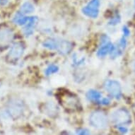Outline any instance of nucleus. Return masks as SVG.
I'll return each mask as SVG.
<instances>
[{
	"label": "nucleus",
	"instance_id": "obj_1",
	"mask_svg": "<svg viewBox=\"0 0 135 135\" xmlns=\"http://www.w3.org/2000/svg\"><path fill=\"white\" fill-rule=\"evenodd\" d=\"M89 122L92 127L98 129H103L108 127V120L106 115L102 111H94L89 117Z\"/></svg>",
	"mask_w": 135,
	"mask_h": 135
},
{
	"label": "nucleus",
	"instance_id": "obj_2",
	"mask_svg": "<svg viewBox=\"0 0 135 135\" xmlns=\"http://www.w3.org/2000/svg\"><path fill=\"white\" fill-rule=\"evenodd\" d=\"M111 120L113 123L118 125L128 123L130 121V115L126 109L120 108L112 113Z\"/></svg>",
	"mask_w": 135,
	"mask_h": 135
},
{
	"label": "nucleus",
	"instance_id": "obj_3",
	"mask_svg": "<svg viewBox=\"0 0 135 135\" xmlns=\"http://www.w3.org/2000/svg\"><path fill=\"white\" fill-rule=\"evenodd\" d=\"M100 5V0H91L86 7L82 8V13L89 18H96L99 14Z\"/></svg>",
	"mask_w": 135,
	"mask_h": 135
},
{
	"label": "nucleus",
	"instance_id": "obj_4",
	"mask_svg": "<svg viewBox=\"0 0 135 135\" xmlns=\"http://www.w3.org/2000/svg\"><path fill=\"white\" fill-rule=\"evenodd\" d=\"M104 88L112 96L120 99L122 95L120 83L115 80H108L104 84Z\"/></svg>",
	"mask_w": 135,
	"mask_h": 135
},
{
	"label": "nucleus",
	"instance_id": "obj_5",
	"mask_svg": "<svg viewBox=\"0 0 135 135\" xmlns=\"http://www.w3.org/2000/svg\"><path fill=\"white\" fill-rule=\"evenodd\" d=\"M13 38V33L9 28H2L0 29V45L9 44Z\"/></svg>",
	"mask_w": 135,
	"mask_h": 135
},
{
	"label": "nucleus",
	"instance_id": "obj_6",
	"mask_svg": "<svg viewBox=\"0 0 135 135\" xmlns=\"http://www.w3.org/2000/svg\"><path fill=\"white\" fill-rule=\"evenodd\" d=\"M72 49V44L71 42L65 40H57V49L60 53L62 55H66L69 53Z\"/></svg>",
	"mask_w": 135,
	"mask_h": 135
},
{
	"label": "nucleus",
	"instance_id": "obj_7",
	"mask_svg": "<svg viewBox=\"0 0 135 135\" xmlns=\"http://www.w3.org/2000/svg\"><path fill=\"white\" fill-rule=\"evenodd\" d=\"M38 18L37 16H31L29 18L28 21L26 24V26L23 28V33L26 36H30L33 33L34 28L37 25Z\"/></svg>",
	"mask_w": 135,
	"mask_h": 135
},
{
	"label": "nucleus",
	"instance_id": "obj_8",
	"mask_svg": "<svg viewBox=\"0 0 135 135\" xmlns=\"http://www.w3.org/2000/svg\"><path fill=\"white\" fill-rule=\"evenodd\" d=\"M23 50H24V47L23 45L20 42H17L12 45L10 49L9 55L12 59H18L23 55Z\"/></svg>",
	"mask_w": 135,
	"mask_h": 135
},
{
	"label": "nucleus",
	"instance_id": "obj_9",
	"mask_svg": "<svg viewBox=\"0 0 135 135\" xmlns=\"http://www.w3.org/2000/svg\"><path fill=\"white\" fill-rule=\"evenodd\" d=\"M115 47V46H114V45L112 44L110 42H108L106 44L103 45H100L99 50L97 52V55L100 57H105L108 53L110 54L114 50Z\"/></svg>",
	"mask_w": 135,
	"mask_h": 135
},
{
	"label": "nucleus",
	"instance_id": "obj_10",
	"mask_svg": "<svg viewBox=\"0 0 135 135\" xmlns=\"http://www.w3.org/2000/svg\"><path fill=\"white\" fill-rule=\"evenodd\" d=\"M29 18L30 17L24 16L22 12L18 11V12L16 13L15 16H13V21L16 24H18L19 26H23V25L26 24L27 22L28 21Z\"/></svg>",
	"mask_w": 135,
	"mask_h": 135
},
{
	"label": "nucleus",
	"instance_id": "obj_11",
	"mask_svg": "<svg viewBox=\"0 0 135 135\" xmlns=\"http://www.w3.org/2000/svg\"><path fill=\"white\" fill-rule=\"evenodd\" d=\"M101 96H102L101 93L95 90H93V89L89 90L86 93V98L89 101H93V102L98 101L100 99Z\"/></svg>",
	"mask_w": 135,
	"mask_h": 135
},
{
	"label": "nucleus",
	"instance_id": "obj_12",
	"mask_svg": "<svg viewBox=\"0 0 135 135\" xmlns=\"http://www.w3.org/2000/svg\"><path fill=\"white\" fill-rule=\"evenodd\" d=\"M35 10L34 6L33 4H31L29 2H26L23 3L21 7L20 11L22 12L23 14H26V13H31L33 12Z\"/></svg>",
	"mask_w": 135,
	"mask_h": 135
},
{
	"label": "nucleus",
	"instance_id": "obj_13",
	"mask_svg": "<svg viewBox=\"0 0 135 135\" xmlns=\"http://www.w3.org/2000/svg\"><path fill=\"white\" fill-rule=\"evenodd\" d=\"M43 47L49 50H56L57 49V40L56 39H50L43 42Z\"/></svg>",
	"mask_w": 135,
	"mask_h": 135
},
{
	"label": "nucleus",
	"instance_id": "obj_14",
	"mask_svg": "<svg viewBox=\"0 0 135 135\" xmlns=\"http://www.w3.org/2000/svg\"><path fill=\"white\" fill-rule=\"evenodd\" d=\"M59 71V67L56 65L54 64H51L46 68V69L45 70V74L46 76H50L52 74L57 73Z\"/></svg>",
	"mask_w": 135,
	"mask_h": 135
},
{
	"label": "nucleus",
	"instance_id": "obj_15",
	"mask_svg": "<svg viewBox=\"0 0 135 135\" xmlns=\"http://www.w3.org/2000/svg\"><path fill=\"white\" fill-rule=\"evenodd\" d=\"M120 17L119 15H116L114 17L111 19L110 21H109L108 24L110 25V26H115V25H117L118 23H120Z\"/></svg>",
	"mask_w": 135,
	"mask_h": 135
},
{
	"label": "nucleus",
	"instance_id": "obj_16",
	"mask_svg": "<svg viewBox=\"0 0 135 135\" xmlns=\"http://www.w3.org/2000/svg\"><path fill=\"white\" fill-rule=\"evenodd\" d=\"M118 46L120 47V48L122 49V50H124V49H125V47H126V46H127V40L124 37H122V38L120 39Z\"/></svg>",
	"mask_w": 135,
	"mask_h": 135
},
{
	"label": "nucleus",
	"instance_id": "obj_17",
	"mask_svg": "<svg viewBox=\"0 0 135 135\" xmlns=\"http://www.w3.org/2000/svg\"><path fill=\"white\" fill-rule=\"evenodd\" d=\"M109 38L105 35H103V36H101L100 38V45H105L109 42Z\"/></svg>",
	"mask_w": 135,
	"mask_h": 135
},
{
	"label": "nucleus",
	"instance_id": "obj_18",
	"mask_svg": "<svg viewBox=\"0 0 135 135\" xmlns=\"http://www.w3.org/2000/svg\"><path fill=\"white\" fill-rule=\"evenodd\" d=\"M76 134H80V135L89 134H90V132H89L88 129H80L77 130V132H76Z\"/></svg>",
	"mask_w": 135,
	"mask_h": 135
},
{
	"label": "nucleus",
	"instance_id": "obj_19",
	"mask_svg": "<svg viewBox=\"0 0 135 135\" xmlns=\"http://www.w3.org/2000/svg\"><path fill=\"white\" fill-rule=\"evenodd\" d=\"M122 32H123V34H124V36H129V34H130V31H129V28L126 26H124L122 27Z\"/></svg>",
	"mask_w": 135,
	"mask_h": 135
},
{
	"label": "nucleus",
	"instance_id": "obj_20",
	"mask_svg": "<svg viewBox=\"0 0 135 135\" xmlns=\"http://www.w3.org/2000/svg\"><path fill=\"white\" fill-rule=\"evenodd\" d=\"M117 128V129L120 131V132L122 133V134H125V133L127 132V131H128V129H127L126 127H124L123 126H118Z\"/></svg>",
	"mask_w": 135,
	"mask_h": 135
},
{
	"label": "nucleus",
	"instance_id": "obj_21",
	"mask_svg": "<svg viewBox=\"0 0 135 135\" xmlns=\"http://www.w3.org/2000/svg\"><path fill=\"white\" fill-rule=\"evenodd\" d=\"M110 99H109V98H103V99L101 100V104H103V105H108V104H110Z\"/></svg>",
	"mask_w": 135,
	"mask_h": 135
},
{
	"label": "nucleus",
	"instance_id": "obj_22",
	"mask_svg": "<svg viewBox=\"0 0 135 135\" xmlns=\"http://www.w3.org/2000/svg\"><path fill=\"white\" fill-rule=\"evenodd\" d=\"M7 2H8V0H0V4L2 6L7 4Z\"/></svg>",
	"mask_w": 135,
	"mask_h": 135
},
{
	"label": "nucleus",
	"instance_id": "obj_23",
	"mask_svg": "<svg viewBox=\"0 0 135 135\" xmlns=\"http://www.w3.org/2000/svg\"><path fill=\"white\" fill-rule=\"evenodd\" d=\"M134 7H135V0H134Z\"/></svg>",
	"mask_w": 135,
	"mask_h": 135
},
{
	"label": "nucleus",
	"instance_id": "obj_24",
	"mask_svg": "<svg viewBox=\"0 0 135 135\" xmlns=\"http://www.w3.org/2000/svg\"><path fill=\"white\" fill-rule=\"evenodd\" d=\"M116 1H122V0H116Z\"/></svg>",
	"mask_w": 135,
	"mask_h": 135
}]
</instances>
